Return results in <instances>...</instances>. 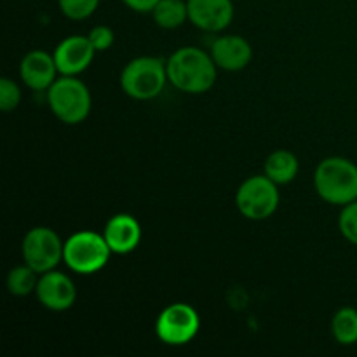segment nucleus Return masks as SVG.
Here are the masks:
<instances>
[{"label": "nucleus", "mask_w": 357, "mask_h": 357, "mask_svg": "<svg viewBox=\"0 0 357 357\" xmlns=\"http://www.w3.org/2000/svg\"><path fill=\"white\" fill-rule=\"evenodd\" d=\"M167 79L176 89L188 94L208 93L216 82V63L211 54L194 45L176 49L166 63Z\"/></svg>", "instance_id": "nucleus-1"}, {"label": "nucleus", "mask_w": 357, "mask_h": 357, "mask_svg": "<svg viewBox=\"0 0 357 357\" xmlns=\"http://www.w3.org/2000/svg\"><path fill=\"white\" fill-rule=\"evenodd\" d=\"M314 187L328 204L344 208L357 201V166L345 157H328L316 167Z\"/></svg>", "instance_id": "nucleus-2"}, {"label": "nucleus", "mask_w": 357, "mask_h": 357, "mask_svg": "<svg viewBox=\"0 0 357 357\" xmlns=\"http://www.w3.org/2000/svg\"><path fill=\"white\" fill-rule=\"evenodd\" d=\"M47 105L63 124L77 126L89 117L93 98L77 75H61L47 89Z\"/></svg>", "instance_id": "nucleus-3"}, {"label": "nucleus", "mask_w": 357, "mask_h": 357, "mask_svg": "<svg viewBox=\"0 0 357 357\" xmlns=\"http://www.w3.org/2000/svg\"><path fill=\"white\" fill-rule=\"evenodd\" d=\"M167 80L166 61L155 56L131 59L121 73L122 91L138 101H149L159 96Z\"/></svg>", "instance_id": "nucleus-4"}, {"label": "nucleus", "mask_w": 357, "mask_h": 357, "mask_svg": "<svg viewBox=\"0 0 357 357\" xmlns=\"http://www.w3.org/2000/svg\"><path fill=\"white\" fill-rule=\"evenodd\" d=\"M112 250L103 236L93 230H80L65 241L63 261L75 274H96L107 267Z\"/></svg>", "instance_id": "nucleus-5"}, {"label": "nucleus", "mask_w": 357, "mask_h": 357, "mask_svg": "<svg viewBox=\"0 0 357 357\" xmlns=\"http://www.w3.org/2000/svg\"><path fill=\"white\" fill-rule=\"evenodd\" d=\"M278 187L279 185L267 174H257L244 180L236 194V204L241 215L253 222L271 218L278 211L281 201Z\"/></svg>", "instance_id": "nucleus-6"}, {"label": "nucleus", "mask_w": 357, "mask_h": 357, "mask_svg": "<svg viewBox=\"0 0 357 357\" xmlns=\"http://www.w3.org/2000/svg\"><path fill=\"white\" fill-rule=\"evenodd\" d=\"M21 253L28 267L38 274L54 271L65 253V243L49 227H35L28 230L21 243Z\"/></svg>", "instance_id": "nucleus-7"}, {"label": "nucleus", "mask_w": 357, "mask_h": 357, "mask_svg": "<svg viewBox=\"0 0 357 357\" xmlns=\"http://www.w3.org/2000/svg\"><path fill=\"white\" fill-rule=\"evenodd\" d=\"M201 328V317L197 310L188 303H171L162 312L159 314L155 321V333L162 344L185 345L194 340L195 335Z\"/></svg>", "instance_id": "nucleus-8"}, {"label": "nucleus", "mask_w": 357, "mask_h": 357, "mask_svg": "<svg viewBox=\"0 0 357 357\" xmlns=\"http://www.w3.org/2000/svg\"><path fill=\"white\" fill-rule=\"evenodd\" d=\"M35 295L45 309L63 312L75 303L77 288L68 275L54 268V271L40 274Z\"/></svg>", "instance_id": "nucleus-9"}, {"label": "nucleus", "mask_w": 357, "mask_h": 357, "mask_svg": "<svg viewBox=\"0 0 357 357\" xmlns=\"http://www.w3.org/2000/svg\"><path fill=\"white\" fill-rule=\"evenodd\" d=\"M188 20L202 31L218 33L234 20L232 0H187Z\"/></svg>", "instance_id": "nucleus-10"}, {"label": "nucleus", "mask_w": 357, "mask_h": 357, "mask_svg": "<svg viewBox=\"0 0 357 357\" xmlns=\"http://www.w3.org/2000/svg\"><path fill=\"white\" fill-rule=\"evenodd\" d=\"M94 54H96V51L91 45L89 38L84 37V35L66 37L65 40L56 45L54 52H52L58 72L61 75H79V73H82L84 70L89 68Z\"/></svg>", "instance_id": "nucleus-11"}, {"label": "nucleus", "mask_w": 357, "mask_h": 357, "mask_svg": "<svg viewBox=\"0 0 357 357\" xmlns=\"http://www.w3.org/2000/svg\"><path fill=\"white\" fill-rule=\"evenodd\" d=\"M213 61L225 72H241L253 59V47L241 35H223L211 44Z\"/></svg>", "instance_id": "nucleus-12"}, {"label": "nucleus", "mask_w": 357, "mask_h": 357, "mask_svg": "<svg viewBox=\"0 0 357 357\" xmlns=\"http://www.w3.org/2000/svg\"><path fill=\"white\" fill-rule=\"evenodd\" d=\"M103 237L112 253L128 255L132 253L142 243V227L135 216L121 213L108 220L103 230Z\"/></svg>", "instance_id": "nucleus-13"}, {"label": "nucleus", "mask_w": 357, "mask_h": 357, "mask_svg": "<svg viewBox=\"0 0 357 357\" xmlns=\"http://www.w3.org/2000/svg\"><path fill=\"white\" fill-rule=\"evenodd\" d=\"M58 66L54 56L45 51H30L20 63V77L33 91H47L54 84Z\"/></svg>", "instance_id": "nucleus-14"}, {"label": "nucleus", "mask_w": 357, "mask_h": 357, "mask_svg": "<svg viewBox=\"0 0 357 357\" xmlns=\"http://www.w3.org/2000/svg\"><path fill=\"white\" fill-rule=\"evenodd\" d=\"M300 162L289 150H275L265 160V174L278 185H288L296 178Z\"/></svg>", "instance_id": "nucleus-15"}, {"label": "nucleus", "mask_w": 357, "mask_h": 357, "mask_svg": "<svg viewBox=\"0 0 357 357\" xmlns=\"http://www.w3.org/2000/svg\"><path fill=\"white\" fill-rule=\"evenodd\" d=\"M153 21L164 30L180 28L188 20L187 0H160L152 10Z\"/></svg>", "instance_id": "nucleus-16"}, {"label": "nucleus", "mask_w": 357, "mask_h": 357, "mask_svg": "<svg viewBox=\"0 0 357 357\" xmlns=\"http://www.w3.org/2000/svg\"><path fill=\"white\" fill-rule=\"evenodd\" d=\"M331 333L340 345L357 344V310L344 307L331 319Z\"/></svg>", "instance_id": "nucleus-17"}, {"label": "nucleus", "mask_w": 357, "mask_h": 357, "mask_svg": "<svg viewBox=\"0 0 357 357\" xmlns=\"http://www.w3.org/2000/svg\"><path fill=\"white\" fill-rule=\"evenodd\" d=\"M38 272H35L33 268L24 265H17L7 275V289H9L10 295L14 296H28L31 293H35L38 284Z\"/></svg>", "instance_id": "nucleus-18"}, {"label": "nucleus", "mask_w": 357, "mask_h": 357, "mask_svg": "<svg viewBox=\"0 0 357 357\" xmlns=\"http://www.w3.org/2000/svg\"><path fill=\"white\" fill-rule=\"evenodd\" d=\"M59 9L68 20L82 21L93 16L100 6V0H58Z\"/></svg>", "instance_id": "nucleus-19"}, {"label": "nucleus", "mask_w": 357, "mask_h": 357, "mask_svg": "<svg viewBox=\"0 0 357 357\" xmlns=\"http://www.w3.org/2000/svg\"><path fill=\"white\" fill-rule=\"evenodd\" d=\"M338 229L349 243L357 246V201L342 208L338 216Z\"/></svg>", "instance_id": "nucleus-20"}, {"label": "nucleus", "mask_w": 357, "mask_h": 357, "mask_svg": "<svg viewBox=\"0 0 357 357\" xmlns=\"http://www.w3.org/2000/svg\"><path fill=\"white\" fill-rule=\"evenodd\" d=\"M21 101V91L14 80L9 77H2L0 79V110L2 112H13L16 110L17 105Z\"/></svg>", "instance_id": "nucleus-21"}, {"label": "nucleus", "mask_w": 357, "mask_h": 357, "mask_svg": "<svg viewBox=\"0 0 357 357\" xmlns=\"http://www.w3.org/2000/svg\"><path fill=\"white\" fill-rule=\"evenodd\" d=\"M87 38H89V42H91V45L94 47V51L103 52L114 45L115 33L110 26H107V24H98V26H94L93 30L87 33Z\"/></svg>", "instance_id": "nucleus-22"}, {"label": "nucleus", "mask_w": 357, "mask_h": 357, "mask_svg": "<svg viewBox=\"0 0 357 357\" xmlns=\"http://www.w3.org/2000/svg\"><path fill=\"white\" fill-rule=\"evenodd\" d=\"M122 2H124L129 9L135 10V13L146 14V13H152L160 0H122Z\"/></svg>", "instance_id": "nucleus-23"}]
</instances>
